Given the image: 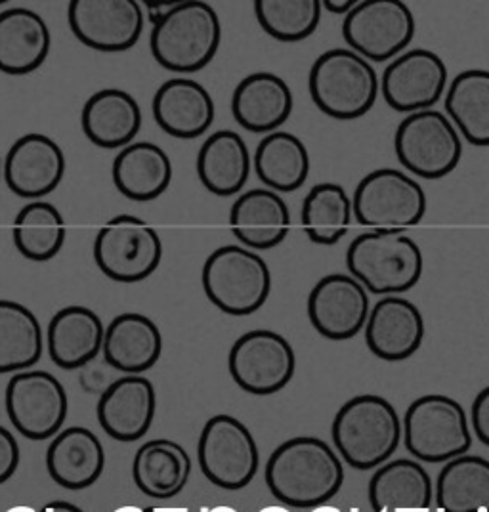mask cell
Wrapping results in <instances>:
<instances>
[{
    "label": "cell",
    "instance_id": "cell-6",
    "mask_svg": "<svg viewBox=\"0 0 489 512\" xmlns=\"http://www.w3.org/2000/svg\"><path fill=\"white\" fill-rule=\"evenodd\" d=\"M201 283L207 299L228 316H251L272 291L268 262L241 245H224L203 264Z\"/></svg>",
    "mask_w": 489,
    "mask_h": 512
},
{
    "label": "cell",
    "instance_id": "cell-15",
    "mask_svg": "<svg viewBox=\"0 0 489 512\" xmlns=\"http://www.w3.org/2000/svg\"><path fill=\"white\" fill-rule=\"evenodd\" d=\"M73 35L98 52H125L140 41L146 12L136 0H73L67 8Z\"/></svg>",
    "mask_w": 489,
    "mask_h": 512
},
{
    "label": "cell",
    "instance_id": "cell-13",
    "mask_svg": "<svg viewBox=\"0 0 489 512\" xmlns=\"http://www.w3.org/2000/svg\"><path fill=\"white\" fill-rule=\"evenodd\" d=\"M235 384L255 396H270L291 383L297 356L283 335L255 329L234 342L228 358Z\"/></svg>",
    "mask_w": 489,
    "mask_h": 512
},
{
    "label": "cell",
    "instance_id": "cell-3",
    "mask_svg": "<svg viewBox=\"0 0 489 512\" xmlns=\"http://www.w3.org/2000/svg\"><path fill=\"white\" fill-rule=\"evenodd\" d=\"M331 434L339 455L352 469L371 470L398 449L404 425L396 407L383 396L362 394L339 409Z\"/></svg>",
    "mask_w": 489,
    "mask_h": 512
},
{
    "label": "cell",
    "instance_id": "cell-18",
    "mask_svg": "<svg viewBox=\"0 0 489 512\" xmlns=\"http://www.w3.org/2000/svg\"><path fill=\"white\" fill-rule=\"evenodd\" d=\"M65 174L62 148L46 134L29 132L18 138L4 157L2 178L18 197L41 201L54 192Z\"/></svg>",
    "mask_w": 489,
    "mask_h": 512
},
{
    "label": "cell",
    "instance_id": "cell-25",
    "mask_svg": "<svg viewBox=\"0 0 489 512\" xmlns=\"http://www.w3.org/2000/svg\"><path fill=\"white\" fill-rule=\"evenodd\" d=\"M104 446L85 427H69L58 432L46 451L50 478L65 490H85L104 472Z\"/></svg>",
    "mask_w": 489,
    "mask_h": 512
},
{
    "label": "cell",
    "instance_id": "cell-51",
    "mask_svg": "<svg viewBox=\"0 0 489 512\" xmlns=\"http://www.w3.org/2000/svg\"><path fill=\"white\" fill-rule=\"evenodd\" d=\"M2 167H4V161L0 159V178H2Z\"/></svg>",
    "mask_w": 489,
    "mask_h": 512
},
{
    "label": "cell",
    "instance_id": "cell-1",
    "mask_svg": "<svg viewBox=\"0 0 489 512\" xmlns=\"http://www.w3.org/2000/svg\"><path fill=\"white\" fill-rule=\"evenodd\" d=\"M344 482L337 451L319 438L298 436L283 442L266 465V484L283 505L314 509L335 497Z\"/></svg>",
    "mask_w": 489,
    "mask_h": 512
},
{
    "label": "cell",
    "instance_id": "cell-32",
    "mask_svg": "<svg viewBox=\"0 0 489 512\" xmlns=\"http://www.w3.org/2000/svg\"><path fill=\"white\" fill-rule=\"evenodd\" d=\"M192 472L186 449L172 440H149L136 451L132 478L151 499H171L184 490Z\"/></svg>",
    "mask_w": 489,
    "mask_h": 512
},
{
    "label": "cell",
    "instance_id": "cell-47",
    "mask_svg": "<svg viewBox=\"0 0 489 512\" xmlns=\"http://www.w3.org/2000/svg\"><path fill=\"white\" fill-rule=\"evenodd\" d=\"M4 512H37L33 507H29V505H16V507H12V509H8V511Z\"/></svg>",
    "mask_w": 489,
    "mask_h": 512
},
{
    "label": "cell",
    "instance_id": "cell-5",
    "mask_svg": "<svg viewBox=\"0 0 489 512\" xmlns=\"http://www.w3.org/2000/svg\"><path fill=\"white\" fill-rule=\"evenodd\" d=\"M308 88L321 113L337 121H354L375 106L381 79L373 64L354 50L331 48L312 64Z\"/></svg>",
    "mask_w": 489,
    "mask_h": 512
},
{
    "label": "cell",
    "instance_id": "cell-10",
    "mask_svg": "<svg viewBox=\"0 0 489 512\" xmlns=\"http://www.w3.org/2000/svg\"><path fill=\"white\" fill-rule=\"evenodd\" d=\"M163 260V241L146 220L119 214L107 220L94 239V262L117 283L148 279Z\"/></svg>",
    "mask_w": 489,
    "mask_h": 512
},
{
    "label": "cell",
    "instance_id": "cell-43",
    "mask_svg": "<svg viewBox=\"0 0 489 512\" xmlns=\"http://www.w3.org/2000/svg\"><path fill=\"white\" fill-rule=\"evenodd\" d=\"M323 4V8L325 10H329L331 14H342L344 18L356 8V0H325V2H321Z\"/></svg>",
    "mask_w": 489,
    "mask_h": 512
},
{
    "label": "cell",
    "instance_id": "cell-42",
    "mask_svg": "<svg viewBox=\"0 0 489 512\" xmlns=\"http://www.w3.org/2000/svg\"><path fill=\"white\" fill-rule=\"evenodd\" d=\"M470 425L474 430V436L489 448V386L474 398L470 411Z\"/></svg>",
    "mask_w": 489,
    "mask_h": 512
},
{
    "label": "cell",
    "instance_id": "cell-35",
    "mask_svg": "<svg viewBox=\"0 0 489 512\" xmlns=\"http://www.w3.org/2000/svg\"><path fill=\"white\" fill-rule=\"evenodd\" d=\"M440 512H489V461L461 455L447 461L436 482Z\"/></svg>",
    "mask_w": 489,
    "mask_h": 512
},
{
    "label": "cell",
    "instance_id": "cell-17",
    "mask_svg": "<svg viewBox=\"0 0 489 512\" xmlns=\"http://www.w3.org/2000/svg\"><path fill=\"white\" fill-rule=\"evenodd\" d=\"M371 314L369 293L350 274L319 279L308 297V318L321 337L348 341L365 329Z\"/></svg>",
    "mask_w": 489,
    "mask_h": 512
},
{
    "label": "cell",
    "instance_id": "cell-30",
    "mask_svg": "<svg viewBox=\"0 0 489 512\" xmlns=\"http://www.w3.org/2000/svg\"><path fill=\"white\" fill-rule=\"evenodd\" d=\"M111 178L119 193L130 201L148 203L169 190L171 157L151 142H132L113 159Z\"/></svg>",
    "mask_w": 489,
    "mask_h": 512
},
{
    "label": "cell",
    "instance_id": "cell-31",
    "mask_svg": "<svg viewBox=\"0 0 489 512\" xmlns=\"http://www.w3.org/2000/svg\"><path fill=\"white\" fill-rule=\"evenodd\" d=\"M432 480L419 463L398 459L377 470L369 482L375 512H430Z\"/></svg>",
    "mask_w": 489,
    "mask_h": 512
},
{
    "label": "cell",
    "instance_id": "cell-29",
    "mask_svg": "<svg viewBox=\"0 0 489 512\" xmlns=\"http://www.w3.org/2000/svg\"><path fill=\"white\" fill-rule=\"evenodd\" d=\"M253 157L241 134L234 130L213 132L197 153V176L207 192L232 197L245 188Z\"/></svg>",
    "mask_w": 489,
    "mask_h": 512
},
{
    "label": "cell",
    "instance_id": "cell-50",
    "mask_svg": "<svg viewBox=\"0 0 489 512\" xmlns=\"http://www.w3.org/2000/svg\"><path fill=\"white\" fill-rule=\"evenodd\" d=\"M144 512H172V511H163V509H157V507H149V509H144Z\"/></svg>",
    "mask_w": 489,
    "mask_h": 512
},
{
    "label": "cell",
    "instance_id": "cell-16",
    "mask_svg": "<svg viewBox=\"0 0 489 512\" xmlns=\"http://www.w3.org/2000/svg\"><path fill=\"white\" fill-rule=\"evenodd\" d=\"M444 60L426 48L405 50L384 69L381 94L398 113H417L436 106L447 92Z\"/></svg>",
    "mask_w": 489,
    "mask_h": 512
},
{
    "label": "cell",
    "instance_id": "cell-41",
    "mask_svg": "<svg viewBox=\"0 0 489 512\" xmlns=\"http://www.w3.org/2000/svg\"><path fill=\"white\" fill-rule=\"evenodd\" d=\"M20 465V446L8 428L0 427V484L12 478Z\"/></svg>",
    "mask_w": 489,
    "mask_h": 512
},
{
    "label": "cell",
    "instance_id": "cell-33",
    "mask_svg": "<svg viewBox=\"0 0 489 512\" xmlns=\"http://www.w3.org/2000/svg\"><path fill=\"white\" fill-rule=\"evenodd\" d=\"M253 167L268 190L279 195L293 193L304 186L310 174V153L298 136L276 130L256 146Z\"/></svg>",
    "mask_w": 489,
    "mask_h": 512
},
{
    "label": "cell",
    "instance_id": "cell-27",
    "mask_svg": "<svg viewBox=\"0 0 489 512\" xmlns=\"http://www.w3.org/2000/svg\"><path fill=\"white\" fill-rule=\"evenodd\" d=\"M106 327L86 306H67L48 323V354L62 369H83L104 348Z\"/></svg>",
    "mask_w": 489,
    "mask_h": 512
},
{
    "label": "cell",
    "instance_id": "cell-39",
    "mask_svg": "<svg viewBox=\"0 0 489 512\" xmlns=\"http://www.w3.org/2000/svg\"><path fill=\"white\" fill-rule=\"evenodd\" d=\"M319 0H256L255 16L260 27L281 43H300L312 37L321 20Z\"/></svg>",
    "mask_w": 489,
    "mask_h": 512
},
{
    "label": "cell",
    "instance_id": "cell-44",
    "mask_svg": "<svg viewBox=\"0 0 489 512\" xmlns=\"http://www.w3.org/2000/svg\"><path fill=\"white\" fill-rule=\"evenodd\" d=\"M39 512H85L81 511L79 507L71 505V503H65V501H52V503H46L43 509Z\"/></svg>",
    "mask_w": 489,
    "mask_h": 512
},
{
    "label": "cell",
    "instance_id": "cell-26",
    "mask_svg": "<svg viewBox=\"0 0 489 512\" xmlns=\"http://www.w3.org/2000/svg\"><path fill=\"white\" fill-rule=\"evenodd\" d=\"M52 46L50 29L35 10L8 8L0 12V71L27 75L46 62Z\"/></svg>",
    "mask_w": 489,
    "mask_h": 512
},
{
    "label": "cell",
    "instance_id": "cell-24",
    "mask_svg": "<svg viewBox=\"0 0 489 512\" xmlns=\"http://www.w3.org/2000/svg\"><path fill=\"white\" fill-rule=\"evenodd\" d=\"M81 127L94 146L102 150H123L140 132L142 109L127 90L104 88L86 100Z\"/></svg>",
    "mask_w": 489,
    "mask_h": 512
},
{
    "label": "cell",
    "instance_id": "cell-49",
    "mask_svg": "<svg viewBox=\"0 0 489 512\" xmlns=\"http://www.w3.org/2000/svg\"><path fill=\"white\" fill-rule=\"evenodd\" d=\"M113 512H144V509H138V507H121L117 511Z\"/></svg>",
    "mask_w": 489,
    "mask_h": 512
},
{
    "label": "cell",
    "instance_id": "cell-46",
    "mask_svg": "<svg viewBox=\"0 0 489 512\" xmlns=\"http://www.w3.org/2000/svg\"><path fill=\"white\" fill-rule=\"evenodd\" d=\"M258 512H291L287 507H281V505H270V507H264Z\"/></svg>",
    "mask_w": 489,
    "mask_h": 512
},
{
    "label": "cell",
    "instance_id": "cell-34",
    "mask_svg": "<svg viewBox=\"0 0 489 512\" xmlns=\"http://www.w3.org/2000/svg\"><path fill=\"white\" fill-rule=\"evenodd\" d=\"M444 102L461 138L476 148H489V69L459 73L447 86Z\"/></svg>",
    "mask_w": 489,
    "mask_h": 512
},
{
    "label": "cell",
    "instance_id": "cell-36",
    "mask_svg": "<svg viewBox=\"0 0 489 512\" xmlns=\"http://www.w3.org/2000/svg\"><path fill=\"white\" fill-rule=\"evenodd\" d=\"M352 220V197L341 184H316L302 201L300 222L308 239L316 245H337L348 234Z\"/></svg>",
    "mask_w": 489,
    "mask_h": 512
},
{
    "label": "cell",
    "instance_id": "cell-19",
    "mask_svg": "<svg viewBox=\"0 0 489 512\" xmlns=\"http://www.w3.org/2000/svg\"><path fill=\"white\" fill-rule=\"evenodd\" d=\"M367 348L383 362H405L423 344L425 318L421 310L400 295L383 297L365 323Z\"/></svg>",
    "mask_w": 489,
    "mask_h": 512
},
{
    "label": "cell",
    "instance_id": "cell-9",
    "mask_svg": "<svg viewBox=\"0 0 489 512\" xmlns=\"http://www.w3.org/2000/svg\"><path fill=\"white\" fill-rule=\"evenodd\" d=\"M354 218L373 230H405L425 218L428 199L417 178L398 169L365 174L352 195Z\"/></svg>",
    "mask_w": 489,
    "mask_h": 512
},
{
    "label": "cell",
    "instance_id": "cell-23",
    "mask_svg": "<svg viewBox=\"0 0 489 512\" xmlns=\"http://www.w3.org/2000/svg\"><path fill=\"white\" fill-rule=\"evenodd\" d=\"M232 234L251 251H270L291 230V211L279 193L268 188L243 192L230 211Z\"/></svg>",
    "mask_w": 489,
    "mask_h": 512
},
{
    "label": "cell",
    "instance_id": "cell-2",
    "mask_svg": "<svg viewBox=\"0 0 489 512\" xmlns=\"http://www.w3.org/2000/svg\"><path fill=\"white\" fill-rule=\"evenodd\" d=\"M346 268L367 293L392 297L411 291L425 270L423 251L400 230H371L352 239Z\"/></svg>",
    "mask_w": 489,
    "mask_h": 512
},
{
    "label": "cell",
    "instance_id": "cell-4",
    "mask_svg": "<svg viewBox=\"0 0 489 512\" xmlns=\"http://www.w3.org/2000/svg\"><path fill=\"white\" fill-rule=\"evenodd\" d=\"M222 41V25L211 4L174 2L153 25L149 46L155 62L174 73H195L213 62Z\"/></svg>",
    "mask_w": 489,
    "mask_h": 512
},
{
    "label": "cell",
    "instance_id": "cell-40",
    "mask_svg": "<svg viewBox=\"0 0 489 512\" xmlns=\"http://www.w3.org/2000/svg\"><path fill=\"white\" fill-rule=\"evenodd\" d=\"M115 369L106 362V360H92L86 363L81 373V384L85 386L88 392L92 394H104L111 384L117 381V377H113Z\"/></svg>",
    "mask_w": 489,
    "mask_h": 512
},
{
    "label": "cell",
    "instance_id": "cell-22",
    "mask_svg": "<svg viewBox=\"0 0 489 512\" xmlns=\"http://www.w3.org/2000/svg\"><path fill=\"white\" fill-rule=\"evenodd\" d=\"M151 109L161 130L180 140L203 136L214 121V102L209 90L184 77H176L159 86Z\"/></svg>",
    "mask_w": 489,
    "mask_h": 512
},
{
    "label": "cell",
    "instance_id": "cell-7",
    "mask_svg": "<svg viewBox=\"0 0 489 512\" xmlns=\"http://www.w3.org/2000/svg\"><path fill=\"white\" fill-rule=\"evenodd\" d=\"M407 451L425 463H446L465 455L472 430L463 406L444 394H426L407 407L404 417Z\"/></svg>",
    "mask_w": 489,
    "mask_h": 512
},
{
    "label": "cell",
    "instance_id": "cell-20",
    "mask_svg": "<svg viewBox=\"0 0 489 512\" xmlns=\"http://www.w3.org/2000/svg\"><path fill=\"white\" fill-rule=\"evenodd\" d=\"M157 396L146 377L125 375L100 396L96 415L107 436L119 442H136L148 434L155 417Z\"/></svg>",
    "mask_w": 489,
    "mask_h": 512
},
{
    "label": "cell",
    "instance_id": "cell-48",
    "mask_svg": "<svg viewBox=\"0 0 489 512\" xmlns=\"http://www.w3.org/2000/svg\"><path fill=\"white\" fill-rule=\"evenodd\" d=\"M203 512H237L232 507H226V505H220V507H213V509H209V511Z\"/></svg>",
    "mask_w": 489,
    "mask_h": 512
},
{
    "label": "cell",
    "instance_id": "cell-14",
    "mask_svg": "<svg viewBox=\"0 0 489 512\" xmlns=\"http://www.w3.org/2000/svg\"><path fill=\"white\" fill-rule=\"evenodd\" d=\"M69 400L64 384L48 371H20L6 384L10 423L29 440L52 438L64 427Z\"/></svg>",
    "mask_w": 489,
    "mask_h": 512
},
{
    "label": "cell",
    "instance_id": "cell-28",
    "mask_svg": "<svg viewBox=\"0 0 489 512\" xmlns=\"http://www.w3.org/2000/svg\"><path fill=\"white\" fill-rule=\"evenodd\" d=\"M163 337L155 321L148 316L127 312L106 327L104 360L125 375H142L159 362Z\"/></svg>",
    "mask_w": 489,
    "mask_h": 512
},
{
    "label": "cell",
    "instance_id": "cell-11",
    "mask_svg": "<svg viewBox=\"0 0 489 512\" xmlns=\"http://www.w3.org/2000/svg\"><path fill=\"white\" fill-rule=\"evenodd\" d=\"M415 29V16L402 0H363L344 18L342 37L367 62H388L404 54Z\"/></svg>",
    "mask_w": 489,
    "mask_h": 512
},
{
    "label": "cell",
    "instance_id": "cell-37",
    "mask_svg": "<svg viewBox=\"0 0 489 512\" xmlns=\"http://www.w3.org/2000/svg\"><path fill=\"white\" fill-rule=\"evenodd\" d=\"M43 329L37 316L14 300H0V375L20 373L41 360Z\"/></svg>",
    "mask_w": 489,
    "mask_h": 512
},
{
    "label": "cell",
    "instance_id": "cell-8",
    "mask_svg": "<svg viewBox=\"0 0 489 512\" xmlns=\"http://www.w3.org/2000/svg\"><path fill=\"white\" fill-rule=\"evenodd\" d=\"M394 151L411 176L440 180L459 167L463 140L446 113L426 109L405 115L396 128Z\"/></svg>",
    "mask_w": 489,
    "mask_h": 512
},
{
    "label": "cell",
    "instance_id": "cell-21",
    "mask_svg": "<svg viewBox=\"0 0 489 512\" xmlns=\"http://www.w3.org/2000/svg\"><path fill=\"white\" fill-rule=\"evenodd\" d=\"M293 92L279 75L256 71L235 86L232 115L235 123L255 134H272L293 113Z\"/></svg>",
    "mask_w": 489,
    "mask_h": 512
},
{
    "label": "cell",
    "instance_id": "cell-38",
    "mask_svg": "<svg viewBox=\"0 0 489 512\" xmlns=\"http://www.w3.org/2000/svg\"><path fill=\"white\" fill-rule=\"evenodd\" d=\"M67 235L64 214L48 201H31L14 218V245L33 262H48L62 251Z\"/></svg>",
    "mask_w": 489,
    "mask_h": 512
},
{
    "label": "cell",
    "instance_id": "cell-12",
    "mask_svg": "<svg viewBox=\"0 0 489 512\" xmlns=\"http://www.w3.org/2000/svg\"><path fill=\"white\" fill-rule=\"evenodd\" d=\"M199 467L222 490H241L255 478L258 448L255 436L232 415H214L199 436Z\"/></svg>",
    "mask_w": 489,
    "mask_h": 512
},
{
    "label": "cell",
    "instance_id": "cell-45",
    "mask_svg": "<svg viewBox=\"0 0 489 512\" xmlns=\"http://www.w3.org/2000/svg\"><path fill=\"white\" fill-rule=\"evenodd\" d=\"M310 512H342L341 509H337V507H331V505H319V507H314Z\"/></svg>",
    "mask_w": 489,
    "mask_h": 512
}]
</instances>
